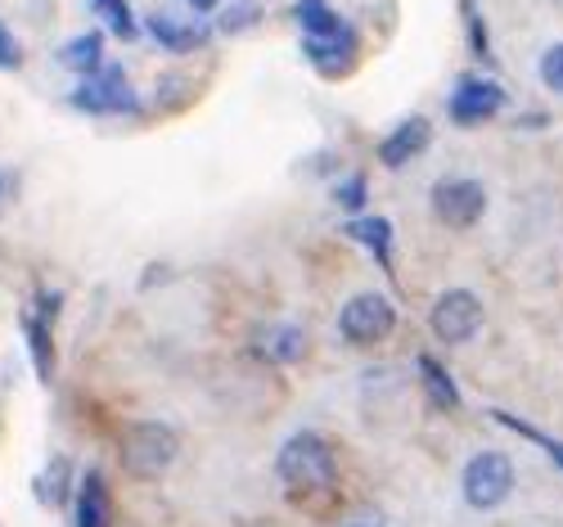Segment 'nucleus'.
<instances>
[{"mask_svg":"<svg viewBox=\"0 0 563 527\" xmlns=\"http://www.w3.org/2000/svg\"><path fill=\"white\" fill-rule=\"evenodd\" d=\"M464 501L474 509H500L514 492V460L505 451H478L460 473Z\"/></svg>","mask_w":563,"mask_h":527,"instance_id":"obj_3","label":"nucleus"},{"mask_svg":"<svg viewBox=\"0 0 563 527\" xmlns=\"http://www.w3.org/2000/svg\"><path fill=\"white\" fill-rule=\"evenodd\" d=\"M96 10L109 19V28H113L122 41L135 36V19H131V10H126V0H96Z\"/></svg>","mask_w":563,"mask_h":527,"instance_id":"obj_19","label":"nucleus"},{"mask_svg":"<svg viewBox=\"0 0 563 527\" xmlns=\"http://www.w3.org/2000/svg\"><path fill=\"white\" fill-rule=\"evenodd\" d=\"M253 19H257V10H253V6H240V10L221 14V28H225V32H244V28L253 23Z\"/></svg>","mask_w":563,"mask_h":527,"instance_id":"obj_23","label":"nucleus"},{"mask_svg":"<svg viewBox=\"0 0 563 527\" xmlns=\"http://www.w3.org/2000/svg\"><path fill=\"white\" fill-rule=\"evenodd\" d=\"M347 234L356 239V244H365L374 257H379L384 266H388V244H393V226L384 221V217H361V221H352L347 226Z\"/></svg>","mask_w":563,"mask_h":527,"instance_id":"obj_16","label":"nucleus"},{"mask_svg":"<svg viewBox=\"0 0 563 527\" xmlns=\"http://www.w3.org/2000/svg\"><path fill=\"white\" fill-rule=\"evenodd\" d=\"M185 6H190L195 14H212V10H217V0H185Z\"/></svg>","mask_w":563,"mask_h":527,"instance_id":"obj_25","label":"nucleus"},{"mask_svg":"<svg viewBox=\"0 0 563 527\" xmlns=\"http://www.w3.org/2000/svg\"><path fill=\"white\" fill-rule=\"evenodd\" d=\"M294 14H298V28H302L307 36H334V32L343 28V19H339L330 6H324V0H298Z\"/></svg>","mask_w":563,"mask_h":527,"instance_id":"obj_17","label":"nucleus"},{"mask_svg":"<svg viewBox=\"0 0 563 527\" xmlns=\"http://www.w3.org/2000/svg\"><path fill=\"white\" fill-rule=\"evenodd\" d=\"M433 333H438V343L446 348H464L474 333L483 329V303L478 294H468V289H451L433 303V316H429Z\"/></svg>","mask_w":563,"mask_h":527,"instance_id":"obj_6","label":"nucleus"},{"mask_svg":"<svg viewBox=\"0 0 563 527\" xmlns=\"http://www.w3.org/2000/svg\"><path fill=\"white\" fill-rule=\"evenodd\" d=\"M257 352L266 361H275V365H294V361L307 356V333L298 325H271L257 339Z\"/></svg>","mask_w":563,"mask_h":527,"instance_id":"obj_12","label":"nucleus"},{"mask_svg":"<svg viewBox=\"0 0 563 527\" xmlns=\"http://www.w3.org/2000/svg\"><path fill=\"white\" fill-rule=\"evenodd\" d=\"M487 212V189L483 180L474 176H446L433 185V217L451 230H468V226H478Z\"/></svg>","mask_w":563,"mask_h":527,"instance_id":"obj_5","label":"nucleus"},{"mask_svg":"<svg viewBox=\"0 0 563 527\" xmlns=\"http://www.w3.org/2000/svg\"><path fill=\"white\" fill-rule=\"evenodd\" d=\"M424 145H429V122H424V118H406V122L384 140V145H379V163L397 172V167H406L410 158L424 154Z\"/></svg>","mask_w":563,"mask_h":527,"instance_id":"obj_9","label":"nucleus"},{"mask_svg":"<svg viewBox=\"0 0 563 527\" xmlns=\"http://www.w3.org/2000/svg\"><path fill=\"white\" fill-rule=\"evenodd\" d=\"M347 527H384V514H374V509H365V514H356Z\"/></svg>","mask_w":563,"mask_h":527,"instance_id":"obj_24","label":"nucleus"},{"mask_svg":"<svg viewBox=\"0 0 563 527\" xmlns=\"http://www.w3.org/2000/svg\"><path fill=\"white\" fill-rule=\"evenodd\" d=\"M537 73H541V86H545V90L563 95V41H554V45H550V51L541 55Z\"/></svg>","mask_w":563,"mask_h":527,"instance_id":"obj_18","label":"nucleus"},{"mask_svg":"<svg viewBox=\"0 0 563 527\" xmlns=\"http://www.w3.org/2000/svg\"><path fill=\"white\" fill-rule=\"evenodd\" d=\"M545 6H563V0H545Z\"/></svg>","mask_w":563,"mask_h":527,"instance_id":"obj_28","label":"nucleus"},{"mask_svg":"<svg viewBox=\"0 0 563 527\" xmlns=\"http://www.w3.org/2000/svg\"><path fill=\"white\" fill-rule=\"evenodd\" d=\"M419 374H424V388L433 397L438 410H460V388H455V378L433 361V356H419Z\"/></svg>","mask_w":563,"mask_h":527,"instance_id":"obj_15","label":"nucleus"},{"mask_svg":"<svg viewBox=\"0 0 563 527\" xmlns=\"http://www.w3.org/2000/svg\"><path fill=\"white\" fill-rule=\"evenodd\" d=\"M5 189H10V185H5V176H0V204H5Z\"/></svg>","mask_w":563,"mask_h":527,"instance_id":"obj_27","label":"nucleus"},{"mask_svg":"<svg viewBox=\"0 0 563 527\" xmlns=\"http://www.w3.org/2000/svg\"><path fill=\"white\" fill-rule=\"evenodd\" d=\"M302 51H307V59H311L316 68L339 73V68H347V59H352V51H356V36H352V28L343 23L334 36H307Z\"/></svg>","mask_w":563,"mask_h":527,"instance_id":"obj_11","label":"nucleus"},{"mask_svg":"<svg viewBox=\"0 0 563 527\" xmlns=\"http://www.w3.org/2000/svg\"><path fill=\"white\" fill-rule=\"evenodd\" d=\"M334 204L347 208V212H361V204H365V180H361V176H347V180L334 189Z\"/></svg>","mask_w":563,"mask_h":527,"instance_id":"obj_21","label":"nucleus"},{"mask_svg":"<svg viewBox=\"0 0 563 527\" xmlns=\"http://www.w3.org/2000/svg\"><path fill=\"white\" fill-rule=\"evenodd\" d=\"M397 329V307L384 294H356L339 311V333L352 348H374Z\"/></svg>","mask_w":563,"mask_h":527,"instance_id":"obj_4","label":"nucleus"},{"mask_svg":"<svg viewBox=\"0 0 563 527\" xmlns=\"http://www.w3.org/2000/svg\"><path fill=\"white\" fill-rule=\"evenodd\" d=\"M23 64V51H19V41H14V32L0 23V68H19Z\"/></svg>","mask_w":563,"mask_h":527,"instance_id":"obj_22","label":"nucleus"},{"mask_svg":"<svg viewBox=\"0 0 563 527\" xmlns=\"http://www.w3.org/2000/svg\"><path fill=\"white\" fill-rule=\"evenodd\" d=\"M275 473H279V483L289 487V496H316V492H330L334 487L339 455H334V447L324 442L320 433L302 428V433H294L285 447H279Z\"/></svg>","mask_w":563,"mask_h":527,"instance_id":"obj_1","label":"nucleus"},{"mask_svg":"<svg viewBox=\"0 0 563 527\" xmlns=\"http://www.w3.org/2000/svg\"><path fill=\"white\" fill-rule=\"evenodd\" d=\"M73 109H81V113H135L140 100L131 95L122 68H100V73L81 77V86L73 90Z\"/></svg>","mask_w":563,"mask_h":527,"instance_id":"obj_7","label":"nucleus"},{"mask_svg":"<svg viewBox=\"0 0 563 527\" xmlns=\"http://www.w3.org/2000/svg\"><path fill=\"white\" fill-rule=\"evenodd\" d=\"M150 36H154L158 45H167V51L185 55V51H199V45L208 41V28L180 23V19H172V14H154V19H150Z\"/></svg>","mask_w":563,"mask_h":527,"instance_id":"obj_13","label":"nucleus"},{"mask_svg":"<svg viewBox=\"0 0 563 527\" xmlns=\"http://www.w3.org/2000/svg\"><path fill=\"white\" fill-rule=\"evenodd\" d=\"M59 64L73 68V73H81V77L100 73V68H104V36H100V32H81V36H73L64 51H59Z\"/></svg>","mask_w":563,"mask_h":527,"instance_id":"obj_14","label":"nucleus"},{"mask_svg":"<svg viewBox=\"0 0 563 527\" xmlns=\"http://www.w3.org/2000/svg\"><path fill=\"white\" fill-rule=\"evenodd\" d=\"M77 527H113V505H109V487L104 477L90 469L77 487Z\"/></svg>","mask_w":563,"mask_h":527,"instance_id":"obj_10","label":"nucleus"},{"mask_svg":"<svg viewBox=\"0 0 563 527\" xmlns=\"http://www.w3.org/2000/svg\"><path fill=\"white\" fill-rule=\"evenodd\" d=\"M118 455H122V469L131 477H158V473H167L176 464L180 438H176V428H167L158 419H135V424L122 428Z\"/></svg>","mask_w":563,"mask_h":527,"instance_id":"obj_2","label":"nucleus"},{"mask_svg":"<svg viewBox=\"0 0 563 527\" xmlns=\"http://www.w3.org/2000/svg\"><path fill=\"white\" fill-rule=\"evenodd\" d=\"M27 339H32V356H36V374L51 378V329L41 320H27Z\"/></svg>","mask_w":563,"mask_h":527,"instance_id":"obj_20","label":"nucleus"},{"mask_svg":"<svg viewBox=\"0 0 563 527\" xmlns=\"http://www.w3.org/2000/svg\"><path fill=\"white\" fill-rule=\"evenodd\" d=\"M505 109V90L496 81H483V77H464L451 95V118L474 127V122H487Z\"/></svg>","mask_w":563,"mask_h":527,"instance_id":"obj_8","label":"nucleus"},{"mask_svg":"<svg viewBox=\"0 0 563 527\" xmlns=\"http://www.w3.org/2000/svg\"><path fill=\"white\" fill-rule=\"evenodd\" d=\"M550 451H554V460L563 464V442H550Z\"/></svg>","mask_w":563,"mask_h":527,"instance_id":"obj_26","label":"nucleus"}]
</instances>
